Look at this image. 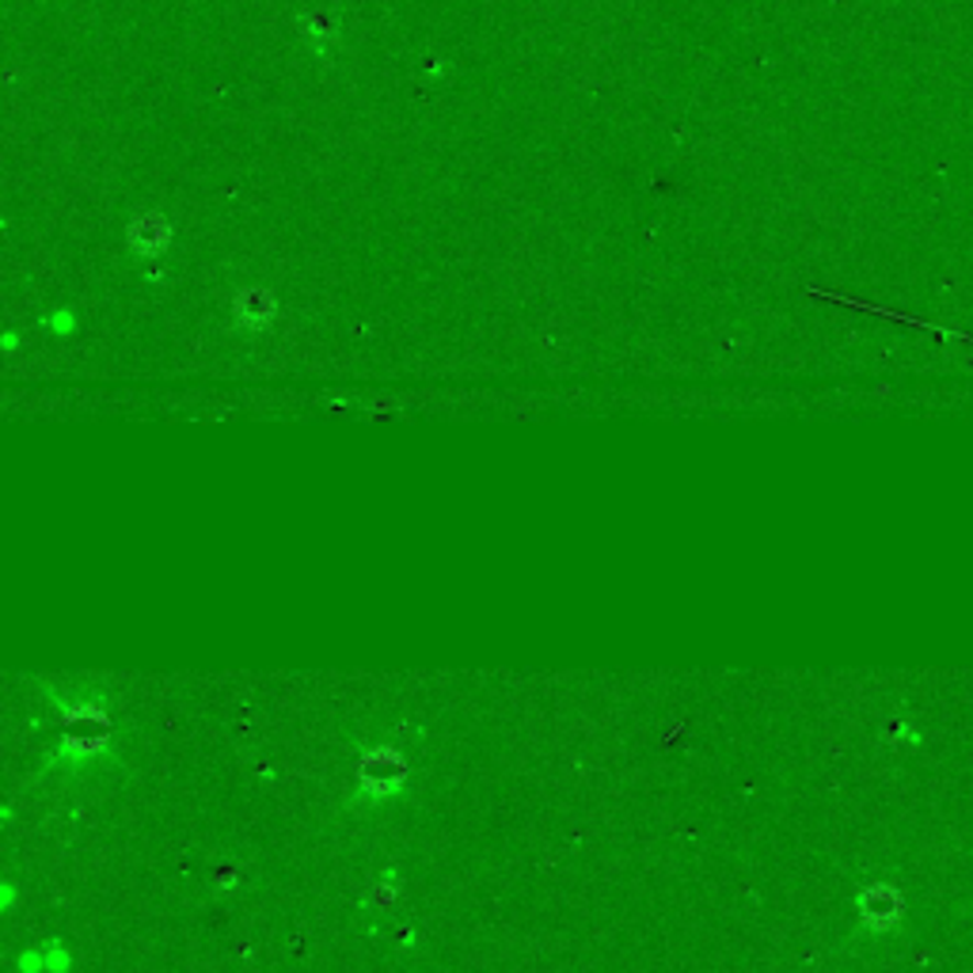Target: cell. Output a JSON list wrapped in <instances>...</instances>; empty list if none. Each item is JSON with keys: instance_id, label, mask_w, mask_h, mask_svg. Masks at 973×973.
I'll return each mask as SVG.
<instances>
[{"instance_id": "7a4b0ae2", "label": "cell", "mask_w": 973, "mask_h": 973, "mask_svg": "<svg viewBox=\"0 0 973 973\" xmlns=\"http://www.w3.org/2000/svg\"><path fill=\"white\" fill-rule=\"evenodd\" d=\"M125 243L138 259H161L172 243V225L164 214H138L125 229Z\"/></svg>"}, {"instance_id": "52a82bcc", "label": "cell", "mask_w": 973, "mask_h": 973, "mask_svg": "<svg viewBox=\"0 0 973 973\" xmlns=\"http://www.w3.org/2000/svg\"><path fill=\"white\" fill-rule=\"evenodd\" d=\"M894 734H897V742H912V745L920 742V734H917V730H912L909 723H897V726H894Z\"/></svg>"}, {"instance_id": "5b68a950", "label": "cell", "mask_w": 973, "mask_h": 973, "mask_svg": "<svg viewBox=\"0 0 973 973\" xmlns=\"http://www.w3.org/2000/svg\"><path fill=\"white\" fill-rule=\"evenodd\" d=\"M232 316H237V327H243V331H266L278 316V300L266 289H243L237 293Z\"/></svg>"}, {"instance_id": "6da1fadb", "label": "cell", "mask_w": 973, "mask_h": 973, "mask_svg": "<svg viewBox=\"0 0 973 973\" xmlns=\"http://www.w3.org/2000/svg\"><path fill=\"white\" fill-rule=\"evenodd\" d=\"M860 909V928L867 936H890L905 925V897L890 883H871L855 897Z\"/></svg>"}, {"instance_id": "8992f818", "label": "cell", "mask_w": 973, "mask_h": 973, "mask_svg": "<svg viewBox=\"0 0 973 973\" xmlns=\"http://www.w3.org/2000/svg\"><path fill=\"white\" fill-rule=\"evenodd\" d=\"M300 31H305V42L313 46V54L331 57L335 50H339V15L335 12L300 15Z\"/></svg>"}, {"instance_id": "3957f363", "label": "cell", "mask_w": 973, "mask_h": 973, "mask_svg": "<svg viewBox=\"0 0 973 973\" xmlns=\"http://www.w3.org/2000/svg\"><path fill=\"white\" fill-rule=\"evenodd\" d=\"M404 757L396 750H373L362 761V787L369 795H392L404 784Z\"/></svg>"}, {"instance_id": "277c9868", "label": "cell", "mask_w": 973, "mask_h": 973, "mask_svg": "<svg viewBox=\"0 0 973 973\" xmlns=\"http://www.w3.org/2000/svg\"><path fill=\"white\" fill-rule=\"evenodd\" d=\"M107 737V719L91 708H77L65 715V750L73 753H91L99 750V742Z\"/></svg>"}]
</instances>
